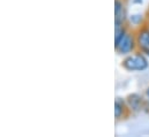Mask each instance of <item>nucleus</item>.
Listing matches in <instances>:
<instances>
[{"mask_svg":"<svg viewBox=\"0 0 149 137\" xmlns=\"http://www.w3.org/2000/svg\"><path fill=\"white\" fill-rule=\"evenodd\" d=\"M127 108L133 113H139L145 108V100L141 95L139 93H131L126 97Z\"/></svg>","mask_w":149,"mask_h":137,"instance_id":"nucleus-4","label":"nucleus"},{"mask_svg":"<svg viewBox=\"0 0 149 137\" xmlns=\"http://www.w3.org/2000/svg\"><path fill=\"white\" fill-rule=\"evenodd\" d=\"M134 5H142L143 3V0H133L132 1Z\"/></svg>","mask_w":149,"mask_h":137,"instance_id":"nucleus-10","label":"nucleus"},{"mask_svg":"<svg viewBox=\"0 0 149 137\" xmlns=\"http://www.w3.org/2000/svg\"><path fill=\"white\" fill-rule=\"evenodd\" d=\"M128 22L132 24V26H134V27H140L142 23H143V21H145V16H143V14L142 13H133V14H131V15H128Z\"/></svg>","mask_w":149,"mask_h":137,"instance_id":"nucleus-8","label":"nucleus"},{"mask_svg":"<svg viewBox=\"0 0 149 137\" xmlns=\"http://www.w3.org/2000/svg\"><path fill=\"white\" fill-rule=\"evenodd\" d=\"M121 67L126 71L133 73V71H143L149 67L148 58L145 53L138 52L134 54L125 55V58L121 61Z\"/></svg>","mask_w":149,"mask_h":137,"instance_id":"nucleus-1","label":"nucleus"},{"mask_svg":"<svg viewBox=\"0 0 149 137\" xmlns=\"http://www.w3.org/2000/svg\"><path fill=\"white\" fill-rule=\"evenodd\" d=\"M135 42L140 52L149 57V27H143L138 30L135 35Z\"/></svg>","mask_w":149,"mask_h":137,"instance_id":"nucleus-3","label":"nucleus"},{"mask_svg":"<svg viewBox=\"0 0 149 137\" xmlns=\"http://www.w3.org/2000/svg\"><path fill=\"white\" fill-rule=\"evenodd\" d=\"M126 108H127L126 102L124 99L117 97L114 100V118H116V120H119L125 115Z\"/></svg>","mask_w":149,"mask_h":137,"instance_id":"nucleus-6","label":"nucleus"},{"mask_svg":"<svg viewBox=\"0 0 149 137\" xmlns=\"http://www.w3.org/2000/svg\"><path fill=\"white\" fill-rule=\"evenodd\" d=\"M128 31L126 30L125 26H120V27H114V48L119 45V43L124 39V37L126 36Z\"/></svg>","mask_w":149,"mask_h":137,"instance_id":"nucleus-7","label":"nucleus"},{"mask_svg":"<svg viewBox=\"0 0 149 137\" xmlns=\"http://www.w3.org/2000/svg\"><path fill=\"white\" fill-rule=\"evenodd\" d=\"M145 96H146L147 102L149 103V86H147V89H146V91H145Z\"/></svg>","mask_w":149,"mask_h":137,"instance_id":"nucleus-9","label":"nucleus"},{"mask_svg":"<svg viewBox=\"0 0 149 137\" xmlns=\"http://www.w3.org/2000/svg\"><path fill=\"white\" fill-rule=\"evenodd\" d=\"M127 19L128 15L123 0H114V27L124 26Z\"/></svg>","mask_w":149,"mask_h":137,"instance_id":"nucleus-5","label":"nucleus"},{"mask_svg":"<svg viewBox=\"0 0 149 137\" xmlns=\"http://www.w3.org/2000/svg\"><path fill=\"white\" fill-rule=\"evenodd\" d=\"M148 27H149V26H148Z\"/></svg>","mask_w":149,"mask_h":137,"instance_id":"nucleus-11","label":"nucleus"},{"mask_svg":"<svg viewBox=\"0 0 149 137\" xmlns=\"http://www.w3.org/2000/svg\"><path fill=\"white\" fill-rule=\"evenodd\" d=\"M136 47V42H135V37L132 34L127 33L126 36L124 37V39L119 43V45L116 47V51L119 55H128L131 54Z\"/></svg>","mask_w":149,"mask_h":137,"instance_id":"nucleus-2","label":"nucleus"}]
</instances>
